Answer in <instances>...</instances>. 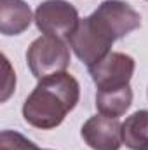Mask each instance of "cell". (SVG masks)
I'll return each mask as SVG.
<instances>
[{
  "instance_id": "obj_1",
  "label": "cell",
  "mask_w": 148,
  "mask_h": 150,
  "mask_svg": "<svg viewBox=\"0 0 148 150\" xmlns=\"http://www.w3.org/2000/svg\"><path fill=\"white\" fill-rule=\"evenodd\" d=\"M78 98L80 86L68 72L44 77L25 100L23 117L37 129H54L77 107Z\"/></svg>"
},
{
  "instance_id": "obj_2",
  "label": "cell",
  "mask_w": 148,
  "mask_h": 150,
  "mask_svg": "<svg viewBox=\"0 0 148 150\" xmlns=\"http://www.w3.org/2000/svg\"><path fill=\"white\" fill-rule=\"evenodd\" d=\"M26 63L35 79L66 72L70 67L68 44L59 37L42 35L35 38L26 51Z\"/></svg>"
},
{
  "instance_id": "obj_3",
  "label": "cell",
  "mask_w": 148,
  "mask_h": 150,
  "mask_svg": "<svg viewBox=\"0 0 148 150\" xmlns=\"http://www.w3.org/2000/svg\"><path fill=\"white\" fill-rule=\"evenodd\" d=\"M66 40L75 56L84 65H87V68L101 61L105 56H108L113 45V40L94 23L91 16L80 19L77 28L70 33Z\"/></svg>"
},
{
  "instance_id": "obj_4",
  "label": "cell",
  "mask_w": 148,
  "mask_h": 150,
  "mask_svg": "<svg viewBox=\"0 0 148 150\" xmlns=\"http://www.w3.org/2000/svg\"><path fill=\"white\" fill-rule=\"evenodd\" d=\"M94 23L115 42L141 26V16L127 2L105 0L91 14Z\"/></svg>"
},
{
  "instance_id": "obj_5",
  "label": "cell",
  "mask_w": 148,
  "mask_h": 150,
  "mask_svg": "<svg viewBox=\"0 0 148 150\" xmlns=\"http://www.w3.org/2000/svg\"><path fill=\"white\" fill-rule=\"evenodd\" d=\"M33 21L44 35L68 38L80 21L78 11L66 0H45L37 7Z\"/></svg>"
},
{
  "instance_id": "obj_6",
  "label": "cell",
  "mask_w": 148,
  "mask_h": 150,
  "mask_svg": "<svg viewBox=\"0 0 148 150\" xmlns=\"http://www.w3.org/2000/svg\"><path fill=\"white\" fill-rule=\"evenodd\" d=\"M136 63L129 54L110 52L96 65L89 67V75L98 91H117L129 86Z\"/></svg>"
},
{
  "instance_id": "obj_7",
  "label": "cell",
  "mask_w": 148,
  "mask_h": 150,
  "mask_svg": "<svg viewBox=\"0 0 148 150\" xmlns=\"http://www.w3.org/2000/svg\"><path fill=\"white\" fill-rule=\"evenodd\" d=\"M82 138L92 150H118L122 142V122L106 115H92L82 126Z\"/></svg>"
},
{
  "instance_id": "obj_8",
  "label": "cell",
  "mask_w": 148,
  "mask_h": 150,
  "mask_svg": "<svg viewBox=\"0 0 148 150\" xmlns=\"http://www.w3.org/2000/svg\"><path fill=\"white\" fill-rule=\"evenodd\" d=\"M33 21L30 5L25 0H0V32L2 35H19Z\"/></svg>"
},
{
  "instance_id": "obj_9",
  "label": "cell",
  "mask_w": 148,
  "mask_h": 150,
  "mask_svg": "<svg viewBox=\"0 0 148 150\" xmlns=\"http://www.w3.org/2000/svg\"><path fill=\"white\" fill-rule=\"evenodd\" d=\"M122 142L131 150H148V110H138L125 119Z\"/></svg>"
},
{
  "instance_id": "obj_10",
  "label": "cell",
  "mask_w": 148,
  "mask_h": 150,
  "mask_svg": "<svg viewBox=\"0 0 148 150\" xmlns=\"http://www.w3.org/2000/svg\"><path fill=\"white\" fill-rule=\"evenodd\" d=\"M132 103V89L125 86L117 91H98L96 93V108L101 115L118 119L129 110Z\"/></svg>"
},
{
  "instance_id": "obj_11",
  "label": "cell",
  "mask_w": 148,
  "mask_h": 150,
  "mask_svg": "<svg viewBox=\"0 0 148 150\" xmlns=\"http://www.w3.org/2000/svg\"><path fill=\"white\" fill-rule=\"evenodd\" d=\"M0 150H40V149L33 142H30L26 136H23L21 133L5 129V131L0 133Z\"/></svg>"
}]
</instances>
